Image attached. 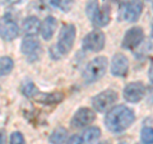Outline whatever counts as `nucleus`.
<instances>
[{
    "instance_id": "f257e3e1",
    "label": "nucleus",
    "mask_w": 153,
    "mask_h": 144,
    "mask_svg": "<svg viewBox=\"0 0 153 144\" xmlns=\"http://www.w3.org/2000/svg\"><path fill=\"white\" fill-rule=\"evenodd\" d=\"M135 120V114L131 108L124 105H117L107 112L105 117V125L111 133H121L131 126Z\"/></svg>"
},
{
    "instance_id": "f03ea898",
    "label": "nucleus",
    "mask_w": 153,
    "mask_h": 144,
    "mask_svg": "<svg viewBox=\"0 0 153 144\" xmlns=\"http://www.w3.org/2000/svg\"><path fill=\"white\" fill-rule=\"evenodd\" d=\"M107 70V59L105 56H97L87 64L83 71V79L85 83H94L102 78Z\"/></svg>"
},
{
    "instance_id": "7ed1b4c3",
    "label": "nucleus",
    "mask_w": 153,
    "mask_h": 144,
    "mask_svg": "<svg viewBox=\"0 0 153 144\" xmlns=\"http://www.w3.org/2000/svg\"><path fill=\"white\" fill-rule=\"evenodd\" d=\"M76 30L74 24H64L61 27V31L59 33V38H57V51L60 55L69 54L70 50L73 49L74 41H75Z\"/></svg>"
},
{
    "instance_id": "20e7f679",
    "label": "nucleus",
    "mask_w": 153,
    "mask_h": 144,
    "mask_svg": "<svg viewBox=\"0 0 153 144\" xmlns=\"http://www.w3.org/2000/svg\"><path fill=\"white\" fill-rule=\"evenodd\" d=\"M105 42H106V37L105 33L101 31H92L84 36L82 41V47L84 51L89 52H98L105 47Z\"/></svg>"
},
{
    "instance_id": "39448f33",
    "label": "nucleus",
    "mask_w": 153,
    "mask_h": 144,
    "mask_svg": "<svg viewBox=\"0 0 153 144\" xmlns=\"http://www.w3.org/2000/svg\"><path fill=\"white\" fill-rule=\"evenodd\" d=\"M117 99H119V96L115 91L106 89V91H102L101 93H98L97 96H94L92 98V106L96 111L103 112V111H106L108 107H111Z\"/></svg>"
},
{
    "instance_id": "423d86ee",
    "label": "nucleus",
    "mask_w": 153,
    "mask_h": 144,
    "mask_svg": "<svg viewBox=\"0 0 153 144\" xmlns=\"http://www.w3.org/2000/svg\"><path fill=\"white\" fill-rule=\"evenodd\" d=\"M144 40V31L142 27H131L124 35L121 46L126 50H133L139 46Z\"/></svg>"
},
{
    "instance_id": "0eeeda50",
    "label": "nucleus",
    "mask_w": 153,
    "mask_h": 144,
    "mask_svg": "<svg viewBox=\"0 0 153 144\" xmlns=\"http://www.w3.org/2000/svg\"><path fill=\"white\" fill-rule=\"evenodd\" d=\"M124 98L130 103H138L146 94V85L142 82H131L124 88Z\"/></svg>"
},
{
    "instance_id": "6e6552de",
    "label": "nucleus",
    "mask_w": 153,
    "mask_h": 144,
    "mask_svg": "<svg viewBox=\"0 0 153 144\" xmlns=\"http://www.w3.org/2000/svg\"><path fill=\"white\" fill-rule=\"evenodd\" d=\"M96 119V114L88 107H82L74 114V116L71 117V128L74 129H80L85 128L89 124H92Z\"/></svg>"
},
{
    "instance_id": "1a4fd4ad",
    "label": "nucleus",
    "mask_w": 153,
    "mask_h": 144,
    "mask_svg": "<svg viewBox=\"0 0 153 144\" xmlns=\"http://www.w3.org/2000/svg\"><path fill=\"white\" fill-rule=\"evenodd\" d=\"M129 73V60L128 57L121 54V52H117L112 56L111 60V74L114 76H119V78H123V76H126Z\"/></svg>"
},
{
    "instance_id": "9d476101",
    "label": "nucleus",
    "mask_w": 153,
    "mask_h": 144,
    "mask_svg": "<svg viewBox=\"0 0 153 144\" xmlns=\"http://www.w3.org/2000/svg\"><path fill=\"white\" fill-rule=\"evenodd\" d=\"M19 28L17 23L13 21L10 17H4L0 21V36L5 41H13L18 37Z\"/></svg>"
},
{
    "instance_id": "9b49d317",
    "label": "nucleus",
    "mask_w": 153,
    "mask_h": 144,
    "mask_svg": "<svg viewBox=\"0 0 153 144\" xmlns=\"http://www.w3.org/2000/svg\"><path fill=\"white\" fill-rule=\"evenodd\" d=\"M143 12V3L140 0H131L123 8V18L129 23H134L139 19L140 14Z\"/></svg>"
},
{
    "instance_id": "f8f14e48",
    "label": "nucleus",
    "mask_w": 153,
    "mask_h": 144,
    "mask_svg": "<svg viewBox=\"0 0 153 144\" xmlns=\"http://www.w3.org/2000/svg\"><path fill=\"white\" fill-rule=\"evenodd\" d=\"M110 19H111V8L107 4H105L103 7L98 8L97 13L94 14L93 19L91 22L93 23V26L96 27H105L108 24Z\"/></svg>"
},
{
    "instance_id": "ddd939ff",
    "label": "nucleus",
    "mask_w": 153,
    "mask_h": 144,
    "mask_svg": "<svg viewBox=\"0 0 153 144\" xmlns=\"http://www.w3.org/2000/svg\"><path fill=\"white\" fill-rule=\"evenodd\" d=\"M56 26H57V21H56V18L54 17H46L45 18V21L42 22V24L40 27V31H41V36L44 40L46 41H49L52 38V36H54V33H55V30H56Z\"/></svg>"
},
{
    "instance_id": "4468645a",
    "label": "nucleus",
    "mask_w": 153,
    "mask_h": 144,
    "mask_svg": "<svg viewBox=\"0 0 153 144\" xmlns=\"http://www.w3.org/2000/svg\"><path fill=\"white\" fill-rule=\"evenodd\" d=\"M33 98L42 105H55V103H59L64 99V94L63 93H41V92H37L35 96H33Z\"/></svg>"
},
{
    "instance_id": "2eb2a0df",
    "label": "nucleus",
    "mask_w": 153,
    "mask_h": 144,
    "mask_svg": "<svg viewBox=\"0 0 153 144\" xmlns=\"http://www.w3.org/2000/svg\"><path fill=\"white\" fill-rule=\"evenodd\" d=\"M40 27H41L40 19L37 17H33V16L26 18L25 22H23V32H25L27 36H33V35H36V33H38Z\"/></svg>"
},
{
    "instance_id": "dca6fc26",
    "label": "nucleus",
    "mask_w": 153,
    "mask_h": 144,
    "mask_svg": "<svg viewBox=\"0 0 153 144\" xmlns=\"http://www.w3.org/2000/svg\"><path fill=\"white\" fill-rule=\"evenodd\" d=\"M21 50L27 56L36 55V52H40V42L35 38H25L21 45Z\"/></svg>"
},
{
    "instance_id": "f3484780",
    "label": "nucleus",
    "mask_w": 153,
    "mask_h": 144,
    "mask_svg": "<svg viewBox=\"0 0 153 144\" xmlns=\"http://www.w3.org/2000/svg\"><path fill=\"white\" fill-rule=\"evenodd\" d=\"M100 135H101V130H100V128H97V126L88 128L82 135L83 144H94L98 140Z\"/></svg>"
},
{
    "instance_id": "a211bd4d",
    "label": "nucleus",
    "mask_w": 153,
    "mask_h": 144,
    "mask_svg": "<svg viewBox=\"0 0 153 144\" xmlns=\"http://www.w3.org/2000/svg\"><path fill=\"white\" fill-rule=\"evenodd\" d=\"M68 137V131L64 128H56L54 131L50 134L49 140L51 144H64Z\"/></svg>"
},
{
    "instance_id": "6ab92c4d",
    "label": "nucleus",
    "mask_w": 153,
    "mask_h": 144,
    "mask_svg": "<svg viewBox=\"0 0 153 144\" xmlns=\"http://www.w3.org/2000/svg\"><path fill=\"white\" fill-rule=\"evenodd\" d=\"M14 68V61L9 56L0 57V75H8Z\"/></svg>"
},
{
    "instance_id": "aec40b11",
    "label": "nucleus",
    "mask_w": 153,
    "mask_h": 144,
    "mask_svg": "<svg viewBox=\"0 0 153 144\" xmlns=\"http://www.w3.org/2000/svg\"><path fill=\"white\" fill-rule=\"evenodd\" d=\"M51 5L54 8L60 9L61 12H69L74 5V0H50Z\"/></svg>"
},
{
    "instance_id": "412c9836",
    "label": "nucleus",
    "mask_w": 153,
    "mask_h": 144,
    "mask_svg": "<svg viewBox=\"0 0 153 144\" xmlns=\"http://www.w3.org/2000/svg\"><path fill=\"white\" fill-rule=\"evenodd\" d=\"M98 0H88L87 4H85V14H87V17L89 18V21H92L94 14L97 13L98 10Z\"/></svg>"
},
{
    "instance_id": "4be33fe9",
    "label": "nucleus",
    "mask_w": 153,
    "mask_h": 144,
    "mask_svg": "<svg viewBox=\"0 0 153 144\" xmlns=\"http://www.w3.org/2000/svg\"><path fill=\"white\" fill-rule=\"evenodd\" d=\"M140 140L143 144H153V128L146 126L140 131Z\"/></svg>"
},
{
    "instance_id": "5701e85b",
    "label": "nucleus",
    "mask_w": 153,
    "mask_h": 144,
    "mask_svg": "<svg viewBox=\"0 0 153 144\" xmlns=\"http://www.w3.org/2000/svg\"><path fill=\"white\" fill-rule=\"evenodd\" d=\"M38 92L37 88H36V85L31 83V82H28V83L26 84H23L22 85V93L26 96V97H30V98H33V96H35L36 93Z\"/></svg>"
},
{
    "instance_id": "b1692460",
    "label": "nucleus",
    "mask_w": 153,
    "mask_h": 144,
    "mask_svg": "<svg viewBox=\"0 0 153 144\" xmlns=\"http://www.w3.org/2000/svg\"><path fill=\"white\" fill-rule=\"evenodd\" d=\"M10 144H25V138H23L22 133L14 131L10 135Z\"/></svg>"
},
{
    "instance_id": "393cba45",
    "label": "nucleus",
    "mask_w": 153,
    "mask_h": 144,
    "mask_svg": "<svg viewBox=\"0 0 153 144\" xmlns=\"http://www.w3.org/2000/svg\"><path fill=\"white\" fill-rule=\"evenodd\" d=\"M66 144H83V139L80 135H73L69 138V140L66 142Z\"/></svg>"
},
{
    "instance_id": "a878e982",
    "label": "nucleus",
    "mask_w": 153,
    "mask_h": 144,
    "mask_svg": "<svg viewBox=\"0 0 153 144\" xmlns=\"http://www.w3.org/2000/svg\"><path fill=\"white\" fill-rule=\"evenodd\" d=\"M148 78H149V80L153 83V60H152V63H151L149 70H148Z\"/></svg>"
},
{
    "instance_id": "bb28decb",
    "label": "nucleus",
    "mask_w": 153,
    "mask_h": 144,
    "mask_svg": "<svg viewBox=\"0 0 153 144\" xmlns=\"http://www.w3.org/2000/svg\"><path fill=\"white\" fill-rule=\"evenodd\" d=\"M0 144H5V137L3 133H0Z\"/></svg>"
},
{
    "instance_id": "cd10ccee",
    "label": "nucleus",
    "mask_w": 153,
    "mask_h": 144,
    "mask_svg": "<svg viewBox=\"0 0 153 144\" xmlns=\"http://www.w3.org/2000/svg\"><path fill=\"white\" fill-rule=\"evenodd\" d=\"M7 1H8L9 4H17V3H19V1H22V0H7Z\"/></svg>"
},
{
    "instance_id": "c85d7f7f",
    "label": "nucleus",
    "mask_w": 153,
    "mask_h": 144,
    "mask_svg": "<svg viewBox=\"0 0 153 144\" xmlns=\"http://www.w3.org/2000/svg\"><path fill=\"white\" fill-rule=\"evenodd\" d=\"M152 35H153V21H152Z\"/></svg>"
},
{
    "instance_id": "c756f323",
    "label": "nucleus",
    "mask_w": 153,
    "mask_h": 144,
    "mask_svg": "<svg viewBox=\"0 0 153 144\" xmlns=\"http://www.w3.org/2000/svg\"><path fill=\"white\" fill-rule=\"evenodd\" d=\"M120 144H126V143H120Z\"/></svg>"
}]
</instances>
